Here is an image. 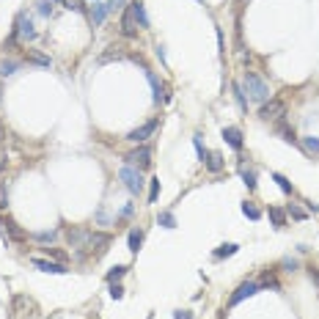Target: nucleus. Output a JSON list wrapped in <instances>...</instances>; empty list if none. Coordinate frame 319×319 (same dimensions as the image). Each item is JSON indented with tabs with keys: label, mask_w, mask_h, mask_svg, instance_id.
Segmentation results:
<instances>
[{
	"label": "nucleus",
	"mask_w": 319,
	"mask_h": 319,
	"mask_svg": "<svg viewBox=\"0 0 319 319\" xmlns=\"http://www.w3.org/2000/svg\"><path fill=\"white\" fill-rule=\"evenodd\" d=\"M174 319H193V314H190V311H176Z\"/></svg>",
	"instance_id": "37998d69"
},
{
	"label": "nucleus",
	"mask_w": 319,
	"mask_h": 319,
	"mask_svg": "<svg viewBox=\"0 0 319 319\" xmlns=\"http://www.w3.org/2000/svg\"><path fill=\"white\" fill-rule=\"evenodd\" d=\"M132 215V204H127L124 209H121V217H130Z\"/></svg>",
	"instance_id": "a18cd8bd"
},
{
	"label": "nucleus",
	"mask_w": 319,
	"mask_h": 319,
	"mask_svg": "<svg viewBox=\"0 0 319 319\" xmlns=\"http://www.w3.org/2000/svg\"><path fill=\"white\" fill-rule=\"evenodd\" d=\"M110 297H113V300H121V297H124V286L110 284Z\"/></svg>",
	"instance_id": "72a5a7b5"
},
{
	"label": "nucleus",
	"mask_w": 319,
	"mask_h": 319,
	"mask_svg": "<svg viewBox=\"0 0 319 319\" xmlns=\"http://www.w3.org/2000/svg\"><path fill=\"white\" fill-rule=\"evenodd\" d=\"M124 272H127V267H124V264H118V267H113V270L107 272V284H116V281H118L121 275H124Z\"/></svg>",
	"instance_id": "5701e85b"
},
{
	"label": "nucleus",
	"mask_w": 319,
	"mask_h": 319,
	"mask_svg": "<svg viewBox=\"0 0 319 319\" xmlns=\"http://www.w3.org/2000/svg\"><path fill=\"white\" fill-rule=\"evenodd\" d=\"M8 207V187L0 182V209H6Z\"/></svg>",
	"instance_id": "7c9ffc66"
},
{
	"label": "nucleus",
	"mask_w": 319,
	"mask_h": 319,
	"mask_svg": "<svg viewBox=\"0 0 319 319\" xmlns=\"http://www.w3.org/2000/svg\"><path fill=\"white\" fill-rule=\"evenodd\" d=\"M289 215L294 217V220H303V217H305V212H303V209H297L294 204H292V207H289Z\"/></svg>",
	"instance_id": "58836bf2"
},
{
	"label": "nucleus",
	"mask_w": 319,
	"mask_h": 319,
	"mask_svg": "<svg viewBox=\"0 0 319 319\" xmlns=\"http://www.w3.org/2000/svg\"><path fill=\"white\" fill-rule=\"evenodd\" d=\"M0 97H3V85H0Z\"/></svg>",
	"instance_id": "de8ad7c7"
},
{
	"label": "nucleus",
	"mask_w": 319,
	"mask_h": 319,
	"mask_svg": "<svg viewBox=\"0 0 319 319\" xmlns=\"http://www.w3.org/2000/svg\"><path fill=\"white\" fill-rule=\"evenodd\" d=\"M127 242H130V250H132V253H138V250H140V242H143V231H140V229H132Z\"/></svg>",
	"instance_id": "6ab92c4d"
},
{
	"label": "nucleus",
	"mask_w": 319,
	"mask_h": 319,
	"mask_svg": "<svg viewBox=\"0 0 319 319\" xmlns=\"http://www.w3.org/2000/svg\"><path fill=\"white\" fill-rule=\"evenodd\" d=\"M157 124H160L157 118H152V121H146V124H140V127H138V130H132L130 135H127V140H132V143H140V140H146V138H149V135H152L154 130H157Z\"/></svg>",
	"instance_id": "9d476101"
},
{
	"label": "nucleus",
	"mask_w": 319,
	"mask_h": 319,
	"mask_svg": "<svg viewBox=\"0 0 319 319\" xmlns=\"http://www.w3.org/2000/svg\"><path fill=\"white\" fill-rule=\"evenodd\" d=\"M259 116H262L264 121H278V118H284V116H286V105L281 102V99H267V102L262 105Z\"/></svg>",
	"instance_id": "7ed1b4c3"
},
{
	"label": "nucleus",
	"mask_w": 319,
	"mask_h": 319,
	"mask_svg": "<svg viewBox=\"0 0 319 319\" xmlns=\"http://www.w3.org/2000/svg\"><path fill=\"white\" fill-rule=\"evenodd\" d=\"M14 314H17V317H33V314H36V303L28 297V294H17V297H14Z\"/></svg>",
	"instance_id": "1a4fd4ad"
},
{
	"label": "nucleus",
	"mask_w": 319,
	"mask_h": 319,
	"mask_svg": "<svg viewBox=\"0 0 319 319\" xmlns=\"http://www.w3.org/2000/svg\"><path fill=\"white\" fill-rule=\"evenodd\" d=\"M272 179L278 182V187L284 190V193H292V185H289V182H286V179H284V176H281V174H272Z\"/></svg>",
	"instance_id": "c756f323"
},
{
	"label": "nucleus",
	"mask_w": 319,
	"mask_h": 319,
	"mask_svg": "<svg viewBox=\"0 0 319 319\" xmlns=\"http://www.w3.org/2000/svg\"><path fill=\"white\" fill-rule=\"evenodd\" d=\"M118 179L127 185V190H130L132 195H138L140 190H143V176H140V171L135 165H124L121 171H118Z\"/></svg>",
	"instance_id": "f03ea898"
},
{
	"label": "nucleus",
	"mask_w": 319,
	"mask_h": 319,
	"mask_svg": "<svg viewBox=\"0 0 319 319\" xmlns=\"http://www.w3.org/2000/svg\"><path fill=\"white\" fill-rule=\"evenodd\" d=\"M6 229L11 231V237H14V239H28V234H25V231H20V229H17V223H11V220H8V223H6Z\"/></svg>",
	"instance_id": "bb28decb"
},
{
	"label": "nucleus",
	"mask_w": 319,
	"mask_h": 319,
	"mask_svg": "<svg viewBox=\"0 0 319 319\" xmlns=\"http://www.w3.org/2000/svg\"><path fill=\"white\" fill-rule=\"evenodd\" d=\"M270 220L275 229H284L286 226V212L284 209H278V207H270Z\"/></svg>",
	"instance_id": "f3484780"
},
{
	"label": "nucleus",
	"mask_w": 319,
	"mask_h": 319,
	"mask_svg": "<svg viewBox=\"0 0 319 319\" xmlns=\"http://www.w3.org/2000/svg\"><path fill=\"white\" fill-rule=\"evenodd\" d=\"M242 212H245V217H250V220H259V217H262V212H259L253 204H242Z\"/></svg>",
	"instance_id": "a878e982"
},
{
	"label": "nucleus",
	"mask_w": 319,
	"mask_h": 319,
	"mask_svg": "<svg viewBox=\"0 0 319 319\" xmlns=\"http://www.w3.org/2000/svg\"><path fill=\"white\" fill-rule=\"evenodd\" d=\"M308 278H311L314 284L319 286V270H317V267H311V270H308Z\"/></svg>",
	"instance_id": "79ce46f5"
},
{
	"label": "nucleus",
	"mask_w": 319,
	"mask_h": 319,
	"mask_svg": "<svg viewBox=\"0 0 319 319\" xmlns=\"http://www.w3.org/2000/svg\"><path fill=\"white\" fill-rule=\"evenodd\" d=\"M234 99H237V105H239L242 110H248V102H245V94H242V88H239V85H234Z\"/></svg>",
	"instance_id": "cd10ccee"
},
{
	"label": "nucleus",
	"mask_w": 319,
	"mask_h": 319,
	"mask_svg": "<svg viewBox=\"0 0 319 319\" xmlns=\"http://www.w3.org/2000/svg\"><path fill=\"white\" fill-rule=\"evenodd\" d=\"M66 239H69V245L75 250H83V248H88L91 231H85V229H69V231H66Z\"/></svg>",
	"instance_id": "6e6552de"
},
{
	"label": "nucleus",
	"mask_w": 319,
	"mask_h": 319,
	"mask_svg": "<svg viewBox=\"0 0 319 319\" xmlns=\"http://www.w3.org/2000/svg\"><path fill=\"white\" fill-rule=\"evenodd\" d=\"M245 91L250 94V99H253V102H262V105L267 102V97H270L267 83H264L256 72H245Z\"/></svg>",
	"instance_id": "f257e3e1"
},
{
	"label": "nucleus",
	"mask_w": 319,
	"mask_h": 319,
	"mask_svg": "<svg viewBox=\"0 0 319 319\" xmlns=\"http://www.w3.org/2000/svg\"><path fill=\"white\" fill-rule=\"evenodd\" d=\"M204 162H207V168L212 171V174L223 171V157H220L217 152H207V160H204Z\"/></svg>",
	"instance_id": "4468645a"
},
{
	"label": "nucleus",
	"mask_w": 319,
	"mask_h": 319,
	"mask_svg": "<svg viewBox=\"0 0 319 319\" xmlns=\"http://www.w3.org/2000/svg\"><path fill=\"white\" fill-rule=\"evenodd\" d=\"M20 39V42H30L36 39V30H33V22H30L28 14H20L17 17V28H14V36H11V42Z\"/></svg>",
	"instance_id": "20e7f679"
},
{
	"label": "nucleus",
	"mask_w": 319,
	"mask_h": 319,
	"mask_svg": "<svg viewBox=\"0 0 319 319\" xmlns=\"http://www.w3.org/2000/svg\"><path fill=\"white\" fill-rule=\"evenodd\" d=\"M303 143H305V149H308V152H319V138H305Z\"/></svg>",
	"instance_id": "c9c22d12"
},
{
	"label": "nucleus",
	"mask_w": 319,
	"mask_h": 319,
	"mask_svg": "<svg viewBox=\"0 0 319 319\" xmlns=\"http://www.w3.org/2000/svg\"><path fill=\"white\" fill-rule=\"evenodd\" d=\"M223 140H226L231 149H237V152L242 149V132L237 130V127H226V130H223Z\"/></svg>",
	"instance_id": "ddd939ff"
},
{
	"label": "nucleus",
	"mask_w": 319,
	"mask_h": 319,
	"mask_svg": "<svg viewBox=\"0 0 319 319\" xmlns=\"http://www.w3.org/2000/svg\"><path fill=\"white\" fill-rule=\"evenodd\" d=\"M193 146H195V152H198V157H201V162H204V160H207V149L201 146V138H198V135L193 138Z\"/></svg>",
	"instance_id": "2f4dec72"
},
{
	"label": "nucleus",
	"mask_w": 319,
	"mask_h": 319,
	"mask_svg": "<svg viewBox=\"0 0 319 319\" xmlns=\"http://www.w3.org/2000/svg\"><path fill=\"white\" fill-rule=\"evenodd\" d=\"M61 3H63V0H61Z\"/></svg>",
	"instance_id": "09e8293b"
},
{
	"label": "nucleus",
	"mask_w": 319,
	"mask_h": 319,
	"mask_svg": "<svg viewBox=\"0 0 319 319\" xmlns=\"http://www.w3.org/2000/svg\"><path fill=\"white\" fill-rule=\"evenodd\" d=\"M63 6L69 8V11H77V14H85V6H83V0H63Z\"/></svg>",
	"instance_id": "b1692460"
},
{
	"label": "nucleus",
	"mask_w": 319,
	"mask_h": 319,
	"mask_svg": "<svg viewBox=\"0 0 319 319\" xmlns=\"http://www.w3.org/2000/svg\"><path fill=\"white\" fill-rule=\"evenodd\" d=\"M121 3H124V0H107V11H116V8H121Z\"/></svg>",
	"instance_id": "a19ab883"
},
{
	"label": "nucleus",
	"mask_w": 319,
	"mask_h": 319,
	"mask_svg": "<svg viewBox=\"0 0 319 319\" xmlns=\"http://www.w3.org/2000/svg\"><path fill=\"white\" fill-rule=\"evenodd\" d=\"M121 33L124 36H135L138 33V20H135V11H132V6L124 11V17H121Z\"/></svg>",
	"instance_id": "f8f14e48"
},
{
	"label": "nucleus",
	"mask_w": 319,
	"mask_h": 319,
	"mask_svg": "<svg viewBox=\"0 0 319 319\" xmlns=\"http://www.w3.org/2000/svg\"><path fill=\"white\" fill-rule=\"evenodd\" d=\"M6 168V149H0V171Z\"/></svg>",
	"instance_id": "c03bdc74"
},
{
	"label": "nucleus",
	"mask_w": 319,
	"mask_h": 319,
	"mask_svg": "<svg viewBox=\"0 0 319 319\" xmlns=\"http://www.w3.org/2000/svg\"><path fill=\"white\" fill-rule=\"evenodd\" d=\"M124 58V50L121 47H107V53L99 55V63H110V61H121Z\"/></svg>",
	"instance_id": "2eb2a0df"
},
{
	"label": "nucleus",
	"mask_w": 319,
	"mask_h": 319,
	"mask_svg": "<svg viewBox=\"0 0 319 319\" xmlns=\"http://www.w3.org/2000/svg\"><path fill=\"white\" fill-rule=\"evenodd\" d=\"M130 6H132V11H135V20H138L140 28H149V17H146L143 3H138V0H135V3H130Z\"/></svg>",
	"instance_id": "dca6fc26"
},
{
	"label": "nucleus",
	"mask_w": 319,
	"mask_h": 319,
	"mask_svg": "<svg viewBox=\"0 0 319 319\" xmlns=\"http://www.w3.org/2000/svg\"><path fill=\"white\" fill-rule=\"evenodd\" d=\"M110 245V234H99V231H91V239H88V250L94 256H102L105 250Z\"/></svg>",
	"instance_id": "0eeeda50"
},
{
	"label": "nucleus",
	"mask_w": 319,
	"mask_h": 319,
	"mask_svg": "<svg viewBox=\"0 0 319 319\" xmlns=\"http://www.w3.org/2000/svg\"><path fill=\"white\" fill-rule=\"evenodd\" d=\"M105 17H107V3H94V11H91V20H94V25H102Z\"/></svg>",
	"instance_id": "a211bd4d"
},
{
	"label": "nucleus",
	"mask_w": 319,
	"mask_h": 319,
	"mask_svg": "<svg viewBox=\"0 0 319 319\" xmlns=\"http://www.w3.org/2000/svg\"><path fill=\"white\" fill-rule=\"evenodd\" d=\"M6 138V130H3V124H0V140Z\"/></svg>",
	"instance_id": "49530a36"
},
{
	"label": "nucleus",
	"mask_w": 319,
	"mask_h": 319,
	"mask_svg": "<svg viewBox=\"0 0 319 319\" xmlns=\"http://www.w3.org/2000/svg\"><path fill=\"white\" fill-rule=\"evenodd\" d=\"M157 195H160V179H152V193H149V204L157 201Z\"/></svg>",
	"instance_id": "473e14b6"
},
{
	"label": "nucleus",
	"mask_w": 319,
	"mask_h": 319,
	"mask_svg": "<svg viewBox=\"0 0 319 319\" xmlns=\"http://www.w3.org/2000/svg\"><path fill=\"white\" fill-rule=\"evenodd\" d=\"M17 69H20V63H17V61H3V63H0V75H3V77L14 75Z\"/></svg>",
	"instance_id": "412c9836"
},
{
	"label": "nucleus",
	"mask_w": 319,
	"mask_h": 319,
	"mask_svg": "<svg viewBox=\"0 0 319 319\" xmlns=\"http://www.w3.org/2000/svg\"><path fill=\"white\" fill-rule=\"evenodd\" d=\"M50 11H53V6H50L47 0H39V14H42V17H50Z\"/></svg>",
	"instance_id": "e433bc0d"
},
{
	"label": "nucleus",
	"mask_w": 319,
	"mask_h": 319,
	"mask_svg": "<svg viewBox=\"0 0 319 319\" xmlns=\"http://www.w3.org/2000/svg\"><path fill=\"white\" fill-rule=\"evenodd\" d=\"M242 179H245V185H248V190L256 187V174H253V171H242Z\"/></svg>",
	"instance_id": "c85d7f7f"
},
{
	"label": "nucleus",
	"mask_w": 319,
	"mask_h": 319,
	"mask_svg": "<svg viewBox=\"0 0 319 319\" xmlns=\"http://www.w3.org/2000/svg\"><path fill=\"white\" fill-rule=\"evenodd\" d=\"M33 267L42 272H53V275H63L66 272V267L58 262H50V259H33Z\"/></svg>",
	"instance_id": "9b49d317"
},
{
	"label": "nucleus",
	"mask_w": 319,
	"mask_h": 319,
	"mask_svg": "<svg viewBox=\"0 0 319 319\" xmlns=\"http://www.w3.org/2000/svg\"><path fill=\"white\" fill-rule=\"evenodd\" d=\"M259 289H262V284H256V281H245V284H239V286H237V292L231 294V305H239L245 297H253Z\"/></svg>",
	"instance_id": "423d86ee"
},
{
	"label": "nucleus",
	"mask_w": 319,
	"mask_h": 319,
	"mask_svg": "<svg viewBox=\"0 0 319 319\" xmlns=\"http://www.w3.org/2000/svg\"><path fill=\"white\" fill-rule=\"evenodd\" d=\"M28 61L42 63V66H50V58H47V55H42V53H36V50H28Z\"/></svg>",
	"instance_id": "4be33fe9"
},
{
	"label": "nucleus",
	"mask_w": 319,
	"mask_h": 319,
	"mask_svg": "<svg viewBox=\"0 0 319 319\" xmlns=\"http://www.w3.org/2000/svg\"><path fill=\"white\" fill-rule=\"evenodd\" d=\"M149 83H152V88H154V102H160V83H157V77L149 72Z\"/></svg>",
	"instance_id": "f704fd0d"
},
{
	"label": "nucleus",
	"mask_w": 319,
	"mask_h": 319,
	"mask_svg": "<svg viewBox=\"0 0 319 319\" xmlns=\"http://www.w3.org/2000/svg\"><path fill=\"white\" fill-rule=\"evenodd\" d=\"M160 226H165V229H176V220L171 212H160Z\"/></svg>",
	"instance_id": "393cba45"
},
{
	"label": "nucleus",
	"mask_w": 319,
	"mask_h": 319,
	"mask_svg": "<svg viewBox=\"0 0 319 319\" xmlns=\"http://www.w3.org/2000/svg\"><path fill=\"white\" fill-rule=\"evenodd\" d=\"M237 250H239V245H234V242H226V245H220V248L215 250V259H226V256H234Z\"/></svg>",
	"instance_id": "aec40b11"
},
{
	"label": "nucleus",
	"mask_w": 319,
	"mask_h": 319,
	"mask_svg": "<svg viewBox=\"0 0 319 319\" xmlns=\"http://www.w3.org/2000/svg\"><path fill=\"white\" fill-rule=\"evenodd\" d=\"M278 130H281V135H286V140H294V132H292L286 124H281V127H278Z\"/></svg>",
	"instance_id": "ea45409f"
},
{
	"label": "nucleus",
	"mask_w": 319,
	"mask_h": 319,
	"mask_svg": "<svg viewBox=\"0 0 319 319\" xmlns=\"http://www.w3.org/2000/svg\"><path fill=\"white\" fill-rule=\"evenodd\" d=\"M36 239H42V242H53V239H55V231H42V234H36Z\"/></svg>",
	"instance_id": "4c0bfd02"
},
{
	"label": "nucleus",
	"mask_w": 319,
	"mask_h": 319,
	"mask_svg": "<svg viewBox=\"0 0 319 319\" xmlns=\"http://www.w3.org/2000/svg\"><path fill=\"white\" fill-rule=\"evenodd\" d=\"M127 165H135L140 171V168H149L152 165V149H146V146H138L135 152L127 154Z\"/></svg>",
	"instance_id": "39448f33"
}]
</instances>
